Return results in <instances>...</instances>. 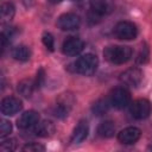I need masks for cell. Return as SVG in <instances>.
<instances>
[{"instance_id": "7c38bea8", "label": "cell", "mask_w": 152, "mask_h": 152, "mask_svg": "<svg viewBox=\"0 0 152 152\" xmlns=\"http://www.w3.org/2000/svg\"><path fill=\"white\" fill-rule=\"evenodd\" d=\"M140 135H141V131L138 127L129 126L119 132L118 140L124 145H132L140 139Z\"/></svg>"}, {"instance_id": "d4e9b609", "label": "cell", "mask_w": 152, "mask_h": 152, "mask_svg": "<svg viewBox=\"0 0 152 152\" xmlns=\"http://www.w3.org/2000/svg\"><path fill=\"white\" fill-rule=\"evenodd\" d=\"M15 148H17L15 139H6L0 145V150H2V151H14Z\"/></svg>"}, {"instance_id": "44dd1931", "label": "cell", "mask_w": 152, "mask_h": 152, "mask_svg": "<svg viewBox=\"0 0 152 152\" xmlns=\"http://www.w3.org/2000/svg\"><path fill=\"white\" fill-rule=\"evenodd\" d=\"M148 57H150L148 46H147L146 44H144V45L141 46V49H140V51H139V53H138L135 61H137L138 64H144V63H146V62L148 61Z\"/></svg>"}, {"instance_id": "9c48e42d", "label": "cell", "mask_w": 152, "mask_h": 152, "mask_svg": "<svg viewBox=\"0 0 152 152\" xmlns=\"http://www.w3.org/2000/svg\"><path fill=\"white\" fill-rule=\"evenodd\" d=\"M84 48V42L78 37H68L62 44V51L66 56H76Z\"/></svg>"}, {"instance_id": "ffe728a7", "label": "cell", "mask_w": 152, "mask_h": 152, "mask_svg": "<svg viewBox=\"0 0 152 152\" xmlns=\"http://www.w3.org/2000/svg\"><path fill=\"white\" fill-rule=\"evenodd\" d=\"M109 106H110L109 99H99V100L95 101V103L93 104L91 110H93L94 115L101 116V115H103L104 113H107V110L109 109Z\"/></svg>"}, {"instance_id": "e0dca14e", "label": "cell", "mask_w": 152, "mask_h": 152, "mask_svg": "<svg viewBox=\"0 0 152 152\" xmlns=\"http://www.w3.org/2000/svg\"><path fill=\"white\" fill-rule=\"evenodd\" d=\"M15 14V7L12 2H5L1 5L0 7V17H1V21L4 24L10 23L13 17Z\"/></svg>"}, {"instance_id": "83f0119b", "label": "cell", "mask_w": 152, "mask_h": 152, "mask_svg": "<svg viewBox=\"0 0 152 152\" xmlns=\"http://www.w3.org/2000/svg\"><path fill=\"white\" fill-rule=\"evenodd\" d=\"M48 1H49L50 4H53V5H55V4H59V2H62L63 0H48Z\"/></svg>"}, {"instance_id": "4316f807", "label": "cell", "mask_w": 152, "mask_h": 152, "mask_svg": "<svg viewBox=\"0 0 152 152\" xmlns=\"http://www.w3.org/2000/svg\"><path fill=\"white\" fill-rule=\"evenodd\" d=\"M74 1H76L77 4H86V2L90 4V0H74Z\"/></svg>"}, {"instance_id": "cb8c5ba5", "label": "cell", "mask_w": 152, "mask_h": 152, "mask_svg": "<svg viewBox=\"0 0 152 152\" xmlns=\"http://www.w3.org/2000/svg\"><path fill=\"white\" fill-rule=\"evenodd\" d=\"M23 151H28V152H42L45 151V147L38 142H27L26 145L23 146Z\"/></svg>"}, {"instance_id": "4fadbf2b", "label": "cell", "mask_w": 152, "mask_h": 152, "mask_svg": "<svg viewBox=\"0 0 152 152\" xmlns=\"http://www.w3.org/2000/svg\"><path fill=\"white\" fill-rule=\"evenodd\" d=\"M72 102H74V100L71 99L70 95L66 94V96L65 95L62 96L58 100V102L56 103L55 108H53V115L57 116V118H59V119L65 118L69 114V112H70V108L72 106Z\"/></svg>"}, {"instance_id": "52a82bcc", "label": "cell", "mask_w": 152, "mask_h": 152, "mask_svg": "<svg viewBox=\"0 0 152 152\" xmlns=\"http://www.w3.org/2000/svg\"><path fill=\"white\" fill-rule=\"evenodd\" d=\"M89 11L99 18L108 15L114 11V0H90Z\"/></svg>"}, {"instance_id": "3957f363", "label": "cell", "mask_w": 152, "mask_h": 152, "mask_svg": "<svg viewBox=\"0 0 152 152\" xmlns=\"http://www.w3.org/2000/svg\"><path fill=\"white\" fill-rule=\"evenodd\" d=\"M108 99L110 106L116 109H122L131 103V93L126 87H116L112 90Z\"/></svg>"}, {"instance_id": "7a4b0ae2", "label": "cell", "mask_w": 152, "mask_h": 152, "mask_svg": "<svg viewBox=\"0 0 152 152\" xmlns=\"http://www.w3.org/2000/svg\"><path fill=\"white\" fill-rule=\"evenodd\" d=\"M74 71L84 76H91L95 74L99 66V59L93 53H86L74 62Z\"/></svg>"}, {"instance_id": "ba28073f", "label": "cell", "mask_w": 152, "mask_h": 152, "mask_svg": "<svg viewBox=\"0 0 152 152\" xmlns=\"http://www.w3.org/2000/svg\"><path fill=\"white\" fill-rule=\"evenodd\" d=\"M120 81L127 87H138L142 81V71L139 68H129L120 75Z\"/></svg>"}, {"instance_id": "8fae6325", "label": "cell", "mask_w": 152, "mask_h": 152, "mask_svg": "<svg viewBox=\"0 0 152 152\" xmlns=\"http://www.w3.org/2000/svg\"><path fill=\"white\" fill-rule=\"evenodd\" d=\"M40 118H39V114L34 110H27V112H24L19 119L17 120V126L20 128V129H33L36 127V125L39 122Z\"/></svg>"}, {"instance_id": "484cf974", "label": "cell", "mask_w": 152, "mask_h": 152, "mask_svg": "<svg viewBox=\"0 0 152 152\" xmlns=\"http://www.w3.org/2000/svg\"><path fill=\"white\" fill-rule=\"evenodd\" d=\"M44 80H45V72L43 69H39L37 71V76H36V80H34V83H36V87L37 88H40L44 83Z\"/></svg>"}, {"instance_id": "2e32d148", "label": "cell", "mask_w": 152, "mask_h": 152, "mask_svg": "<svg viewBox=\"0 0 152 152\" xmlns=\"http://www.w3.org/2000/svg\"><path fill=\"white\" fill-rule=\"evenodd\" d=\"M115 133V125L110 120L102 121L97 127V134L101 138H110Z\"/></svg>"}, {"instance_id": "7402d4cb", "label": "cell", "mask_w": 152, "mask_h": 152, "mask_svg": "<svg viewBox=\"0 0 152 152\" xmlns=\"http://www.w3.org/2000/svg\"><path fill=\"white\" fill-rule=\"evenodd\" d=\"M42 42L44 44V46L49 50V51H53L55 50V39L52 37L51 33L49 32H44L42 36Z\"/></svg>"}, {"instance_id": "6da1fadb", "label": "cell", "mask_w": 152, "mask_h": 152, "mask_svg": "<svg viewBox=\"0 0 152 152\" xmlns=\"http://www.w3.org/2000/svg\"><path fill=\"white\" fill-rule=\"evenodd\" d=\"M133 51L127 45H110L103 50L104 58L112 64H124L132 58Z\"/></svg>"}, {"instance_id": "d6986e66", "label": "cell", "mask_w": 152, "mask_h": 152, "mask_svg": "<svg viewBox=\"0 0 152 152\" xmlns=\"http://www.w3.org/2000/svg\"><path fill=\"white\" fill-rule=\"evenodd\" d=\"M36 88H37L36 87V83L32 80H23L18 84V91L24 97H30Z\"/></svg>"}, {"instance_id": "30bf717a", "label": "cell", "mask_w": 152, "mask_h": 152, "mask_svg": "<svg viewBox=\"0 0 152 152\" xmlns=\"http://www.w3.org/2000/svg\"><path fill=\"white\" fill-rule=\"evenodd\" d=\"M0 108H1V113L4 115L12 116V115L17 114L19 110H21L23 102L20 99H18L15 96H7L1 101Z\"/></svg>"}, {"instance_id": "5bb4252c", "label": "cell", "mask_w": 152, "mask_h": 152, "mask_svg": "<svg viewBox=\"0 0 152 152\" xmlns=\"http://www.w3.org/2000/svg\"><path fill=\"white\" fill-rule=\"evenodd\" d=\"M32 131H33V133H34L37 137L48 138V137H51V135L55 133L56 127H55V125H53L52 121L44 120V121H39Z\"/></svg>"}, {"instance_id": "603a6c76", "label": "cell", "mask_w": 152, "mask_h": 152, "mask_svg": "<svg viewBox=\"0 0 152 152\" xmlns=\"http://www.w3.org/2000/svg\"><path fill=\"white\" fill-rule=\"evenodd\" d=\"M11 132H12V125H11V122L7 121V120H5V119H2L0 121V138L4 139L5 137L10 135Z\"/></svg>"}, {"instance_id": "ac0fdd59", "label": "cell", "mask_w": 152, "mask_h": 152, "mask_svg": "<svg viewBox=\"0 0 152 152\" xmlns=\"http://www.w3.org/2000/svg\"><path fill=\"white\" fill-rule=\"evenodd\" d=\"M12 56L14 59L20 62H26L31 57V50L26 45H17L12 50Z\"/></svg>"}, {"instance_id": "5b68a950", "label": "cell", "mask_w": 152, "mask_h": 152, "mask_svg": "<svg viewBox=\"0 0 152 152\" xmlns=\"http://www.w3.org/2000/svg\"><path fill=\"white\" fill-rule=\"evenodd\" d=\"M152 110V104L146 99H138L129 103V113L137 120H144L148 118Z\"/></svg>"}, {"instance_id": "8992f818", "label": "cell", "mask_w": 152, "mask_h": 152, "mask_svg": "<svg viewBox=\"0 0 152 152\" xmlns=\"http://www.w3.org/2000/svg\"><path fill=\"white\" fill-rule=\"evenodd\" d=\"M57 27L62 31H74L80 27L81 19L75 13H64L57 19Z\"/></svg>"}, {"instance_id": "9a60e30c", "label": "cell", "mask_w": 152, "mask_h": 152, "mask_svg": "<svg viewBox=\"0 0 152 152\" xmlns=\"http://www.w3.org/2000/svg\"><path fill=\"white\" fill-rule=\"evenodd\" d=\"M88 133H89L88 122L86 120L78 121V124L74 128V132H72V135H71V142H74V144L82 142L88 137Z\"/></svg>"}, {"instance_id": "277c9868", "label": "cell", "mask_w": 152, "mask_h": 152, "mask_svg": "<svg viewBox=\"0 0 152 152\" xmlns=\"http://www.w3.org/2000/svg\"><path fill=\"white\" fill-rule=\"evenodd\" d=\"M113 33L118 39L132 40L138 36V28H137L135 24H133L132 21L124 20V21H119L115 25Z\"/></svg>"}]
</instances>
